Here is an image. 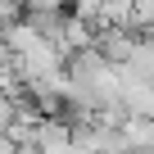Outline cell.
Listing matches in <instances>:
<instances>
[{"mask_svg":"<svg viewBox=\"0 0 154 154\" xmlns=\"http://www.w3.org/2000/svg\"><path fill=\"white\" fill-rule=\"evenodd\" d=\"M9 63V45H5V36H0V68Z\"/></svg>","mask_w":154,"mask_h":154,"instance_id":"cell-6","label":"cell"},{"mask_svg":"<svg viewBox=\"0 0 154 154\" xmlns=\"http://www.w3.org/2000/svg\"><path fill=\"white\" fill-rule=\"evenodd\" d=\"M136 45H140V32L136 27H122V23H104L100 32H95V50L113 63V68H122L131 54H136Z\"/></svg>","mask_w":154,"mask_h":154,"instance_id":"cell-2","label":"cell"},{"mask_svg":"<svg viewBox=\"0 0 154 154\" xmlns=\"http://www.w3.org/2000/svg\"><path fill=\"white\" fill-rule=\"evenodd\" d=\"M72 9H77V18L100 23V0H72Z\"/></svg>","mask_w":154,"mask_h":154,"instance_id":"cell-4","label":"cell"},{"mask_svg":"<svg viewBox=\"0 0 154 154\" xmlns=\"http://www.w3.org/2000/svg\"><path fill=\"white\" fill-rule=\"evenodd\" d=\"M18 9H23V0H0V27L18 23Z\"/></svg>","mask_w":154,"mask_h":154,"instance_id":"cell-5","label":"cell"},{"mask_svg":"<svg viewBox=\"0 0 154 154\" xmlns=\"http://www.w3.org/2000/svg\"><path fill=\"white\" fill-rule=\"evenodd\" d=\"M127 154H154V149H127Z\"/></svg>","mask_w":154,"mask_h":154,"instance_id":"cell-7","label":"cell"},{"mask_svg":"<svg viewBox=\"0 0 154 154\" xmlns=\"http://www.w3.org/2000/svg\"><path fill=\"white\" fill-rule=\"evenodd\" d=\"M118 104L127 109V118H154V77H136L127 68H118Z\"/></svg>","mask_w":154,"mask_h":154,"instance_id":"cell-1","label":"cell"},{"mask_svg":"<svg viewBox=\"0 0 154 154\" xmlns=\"http://www.w3.org/2000/svg\"><path fill=\"white\" fill-rule=\"evenodd\" d=\"M118 131L127 149H154V118H122Z\"/></svg>","mask_w":154,"mask_h":154,"instance_id":"cell-3","label":"cell"}]
</instances>
